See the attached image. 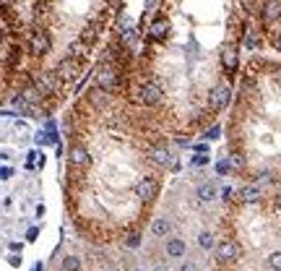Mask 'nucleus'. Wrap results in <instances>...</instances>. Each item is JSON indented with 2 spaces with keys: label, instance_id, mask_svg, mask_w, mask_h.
Here are the masks:
<instances>
[{
  "label": "nucleus",
  "instance_id": "29",
  "mask_svg": "<svg viewBox=\"0 0 281 271\" xmlns=\"http://www.w3.org/2000/svg\"><path fill=\"white\" fill-rule=\"evenodd\" d=\"M276 209H278V214H281V198L276 201Z\"/></svg>",
  "mask_w": 281,
  "mask_h": 271
},
{
  "label": "nucleus",
  "instance_id": "4",
  "mask_svg": "<svg viewBox=\"0 0 281 271\" xmlns=\"http://www.w3.org/2000/svg\"><path fill=\"white\" fill-rule=\"evenodd\" d=\"M229 102H232V89H229V84L219 81V84H213V86L208 89V107H211V112L227 110Z\"/></svg>",
  "mask_w": 281,
  "mask_h": 271
},
{
  "label": "nucleus",
  "instance_id": "25",
  "mask_svg": "<svg viewBox=\"0 0 281 271\" xmlns=\"http://www.w3.org/2000/svg\"><path fill=\"white\" fill-rule=\"evenodd\" d=\"M271 44L276 47V52H281V34H273V37H271Z\"/></svg>",
  "mask_w": 281,
  "mask_h": 271
},
{
  "label": "nucleus",
  "instance_id": "14",
  "mask_svg": "<svg viewBox=\"0 0 281 271\" xmlns=\"http://www.w3.org/2000/svg\"><path fill=\"white\" fill-rule=\"evenodd\" d=\"M148 156H151V162L159 165V167H169V162H172V154L167 146H154L148 151Z\"/></svg>",
  "mask_w": 281,
  "mask_h": 271
},
{
  "label": "nucleus",
  "instance_id": "20",
  "mask_svg": "<svg viewBox=\"0 0 281 271\" xmlns=\"http://www.w3.org/2000/svg\"><path fill=\"white\" fill-rule=\"evenodd\" d=\"M268 266H271L273 271H281V251H276V253L268 256Z\"/></svg>",
  "mask_w": 281,
  "mask_h": 271
},
{
  "label": "nucleus",
  "instance_id": "19",
  "mask_svg": "<svg viewBox=\"0 0 281 271\" xmlns=\"http://www.w3.org/2000/svg\"><path fill=\"white\" fill-rule=\"evenodd\" d=\"M198 245L203 248V251L213 248V235H211V232H201V235H198Z\"/></svg>",
  "mask_w": 281,
  "mask_h": 271
},
{
  "label": "nucleus",
  "instance_id": "23",
  "mask_svg": "<svg viewBox=\"0 0 281 271\" xmlns=\"http://www.w3.org/2000/svg\"><path fill=\"white\" fill-rule=\"evenodd\" d=\"M219 133H222V128H219V125H213V128L206 133V139H208V141H213V139H219Z\"/></svg>",
  "mask_w": 281,
  "mask_h": 271
},
{
  "label": "nucleus",
  "instance_id": "30",
  "mask_svg": "<svg viewBox=\"0 0 281 271\" xmlns=\"http://www.w3.org/2000/svg\"><path fill=\"white\" fill-rule=\"evenodd\" d=\"M136 271H143V268H136Z\"/></svg>",
  "mask_w": 281,
  "mask_h": 271
},
{
  "label": "nucleus",
  "instance_id": "27",
  "mask_svg": "<svg viewBox=\"0 0 281 271\" xmlns=\"http://www.w3.org/2000/svg\"><path fill=\"white\" fill-rule=\"evenodd\" d=\"M206 162H208V159H206V156H201V154L196 156V159H193V165H206Z\"/></svg>",
  "mask_w": 281,
  "mask_h": 271
},
{
  "label": "nucleus",
  "instance_id": "9",
  "mask_svg": "<svg viewBox=\"0 0 281 271\" xmlns=\"http://www.w3.org/2000/svg\"><path fill=\"white\" fill-rule=\"evenodd\" d=\"M172 32V24H169V18L167 16H157L154 18V24L148 26V42H164Z\"/></svg>",
  "mask_w": 281,
  "mask_h": 271
},
{
  "label": "nucleus",
  "instance_id": "13",
  "mask_svg": "<svg viewBox=\"0 0 281 271\" xmlns=\"http://www.w3.org/2000/svg\"><path fill=\"white\" fill-rule=\"evenodd\" d=\"M261 16H263L266 24H276V21L281 18V0H266Z\"/></svg>",
  "mask_w": 281,
  "mask_h": 271
},
{
  "label": "nucleus",
  "instance_id": "10",
  "mask_svg": "<svg viewBox=\"0 0 281 271\" xmlns=\"http://www.w3.org/2000/svg\"><path fill=\"white\" fill-rule=\"evenodd\" d=\"M222 65L229 73L237 71V65H240V47H237V42H227L222 47Z\"/></svg>",
  "mask_w": 281,
  "mask_h": 271
},
{
  "label": "nucleus",
  "instance_id": "2",
  "mask_svg": "<svg viewBox=\"0 0 281 271\" xmlns=\"http://www.w3.org/2000/svg\"><path fill=\"white\" fill-rule=\"evenodd\" d=\"M26 50L32 58H45L52 50V34L45 26H32L26 34Z\"/></svg>",
  "mask_w": 281,
  "mask_h": 271
},
{
  "label": "nucleus",
  "instance_id": "24",
  "mask_svg": "<svg viewBox=\"0 0 281 271\" xmlns=\"http://www.w3.org/2000/svg\"><path fill=\"white\" fill-rule=\"evenodd\" d=\"M216 172H219V175H227V172H229V162H227V159H222L219 165H216Z\"/></svg>",
  "mask_w": 281,
  "mask_h": 271
},
{
  "label": "nucleus",
  "instance_id": "22",
  "mask_svg": "<svg viewBox=\"0 0 281 271\" xmlns=\"http://www.w3.org/2000/svg\"><path fill=\"white\" fill-rule=\"evenodd\" d=\"M125 245H128V248H138V245H141V235L131 232V235L125 237Z\"/></svg>",
  "mask_w": 281,
  "mask_h": 271
},
{
  "label": "nucleus",
  "instance_id": "8",
  "mask_svg": "<svg viewBox=\"0 0 281 271\" xmlns=\"http://www.w3.org/2000/svg\"><path fill=\"white\" fill-rule=\"evenodd\" d=\"M110 99H112V94H110V92H104V89H99L97 84L89 89V92H86V102H89V107H91V110H97V112L107 110Z\"/></svg>",
  "mask_w": 281,
  "mask_h": 271
},
{
  "label": "nucleus",
  "instance_id": "26",
  "mask_svg": "<svg viewBox=\"0 0 281 271\" xmlns=\"http://www.w3.org/2000/svg\"><path fill=\"white\" fill-rule=\"evenodd\" d=\"M157 3H159V0H146V11H154Z\"/></svg>",
  "mask_w": 281,
  "mask_h": 271
},
{
  "label": "nucleus",
  "instance_id": "16",
  "mask_svg": "<svg viewBox=\"0 0 281 271\" xmlns=\"http://www.w3.org/2000/svg\"><path fill=\"white\" fill-rule=\"evenodd\" d=\"M169 232H172V224H169V219H164V216L154 219V224H151V235H154V237H167Z\"/></svg>",
  "mask_w": 281,
  "mask_h": 271
},
{
  "label": "nucleus",
  "instance_id": "15",
  "mask_svg": "<svg viewBox=\"0 0 281 271\" xmlns=\"http://www.w3.org/2000/svg\"><path fill=\"white\" fill-rule=\"evenodd\" d=\"M196 196H198L203 203H211V201H216V196H219V188H216L213 183H201L198 191H196Z\"/></svg>",
  "mask_w": 281,
  "mask_h": 271
},
{
  "label": "nucleus",
  "instance_id": "18",
  "mask_svg": "<svg viewBox=\"0 0 281 271\" xmlns=\"http://www.w3.org/2000/svg\"><path fill=\"white\" fill-rule=\"evenodd\" d=\"M63 271H81V258L78 256H66L63 258Z\"/></svg>",
  "mask_w": 281,
  "mask_h": 271
},
{
  "label": "nucleus",
  "instance_id": "3",
  "mask_svg": "<svg viewBox=\"0 0 281 271\" xmlns=\"http://www.w3.org/2000/svg\"><path fill=\"white\" fill-rule=\"evenodd\" d=\"M117 81H120V68H117V63H112V60H104L99 68H97V78H94V84L99 86V89H104V92H115L117 89Z\"/></svg>",
  "mask_w": 281,
  "mask_h": 271
},
{
  "label": "nucleus",
  "instance_id": "12",
  "mask_svg": "<svg viewBox=\"0 0 281 271\" xmlns=\"http://www.w3.org/2000/svg\"><path fill=\"white\" fill-rule=\"evenodd\" d=\"M164 251H167V256H169V258H182V256H185V251H188V245H185V240H182V237H177V235H167V245H164Z\"/></svg>",
  "mask_w": 281,
  "mask_h": 271
},
{
  "label": "nucleus",
  "instance_id": "5",
  "mask_svg": "<svg viewBox=\"0 0 281 271\" xmlns=\"http://www.w3.org/2000/svg\"><path fill=\"white\" fill-rule=\"evenodd\" d=\"M138 102L141 104H146V107H157V104H162V99H164V89L159 86V84H143L141 89H138Z\"/></svg>",
  "mask_w": 281,
  "mask_h": 271
},
{
  "label": "nucleus",
  "instance_id": "1",
  "mask_svg": "<svg viewBox=\"0 0 281 271\" xmlns=\"http://www.w3.org/2000/svg\"><path fill=\"white\" fill-rule=\"evenodd\" d=\"M83 65L86 63L78 60V58H73V55H63L52 71H55V76L60 78L63 86H76L81 81V76H83Z\"/></svg>",
  "mask_w": 281,
  "mask_h": 271
},
{
  "label": "nucleus",
  "instance_id": "21",
  "mask_svg": "<svg viewBox=\"0 0 281 271\" xmlns=\"http://www.w3.org/2000/svg\"><path fill=\"white\" fill-rule=\"evenodd\" d=\"M245 47H247V50H258V47H261V39L250 32V34L245 37Z\"/></svg>",
  "mask_w": 281,
  "mask_h": 271
},
{
  "label": "nucleus",
  "instance_id": "11",
  "mask_svg": "<svg viewBox=\"0 0 281 271\" xmlns=\"http://www.w3.org/2000/svg\"><path fill=\"white\" fill-rule=\"evenodd\" d=\"M240 245H237L234 240H222L219 248H216V256H219L222 263H234L237 258H240Z\"/></svg>",
  "mask_w": 281,
  "mask_h": 271
},
{
  "label": "nucleus",
  "instance_id": "28",
  "mask_svg": "<svg viewBox=\"0 0 281 271\" xmlns=\"http://www.w3.org/2000/svg\"><path fill=\"white\" fill-rule=\"evenodd\" d=\"M196 151H198V154H206V151H208V146H206V144H198V146H196Z\"/></svg>",
  "mask_w": 281,
  "mask_h": 271
},
{
  "label": "nucleus",
  "instance_id": "7",
  "mask_svg": "<svg viewBox=\"0 0 281 271\" xmlns=\"http://www.w3.org/2000/svg\"><path fill=\"white\" fill-rule=\"evenodd\" d=\"M136 196H138V201L151 203V201L159 196V183H157L154 177H141L138 183H136Z\"/></svg>",
  "mask_w": 281,
  "mask_h": 271
},
{
  "label": "nucleus",
  "instance_id": "6",
  "mask_svg": "<svg viewBox=\"0 0 281 271\" xmlns=\"http://www.w3.org/2000/svg\"><path fill=\"white\" fill-rule=\"evenodd\" d=\"M68 165H71L73 170H86V167L91 165V154H89V149H86L83 144H73L71 151H68Z\"/></svg>",
  "mask_w": 281,
  "mask_h": 271
},
{
  "label": "nucleus",
  "instance_id": "17",
  "mask_svg": "<svg viewBox=\"0 0 281 271\" xmlns=\"http://www.w3.org/2000/svg\"><path fill=\"white\" fill-rule=\"evenodd\" d=\"M242 201L245 203H255V201H261V188H255V185H247V188H242Z\"/></svg>",
  "mask_w": 281,
  "mask_h": 271
}]
</instances>
